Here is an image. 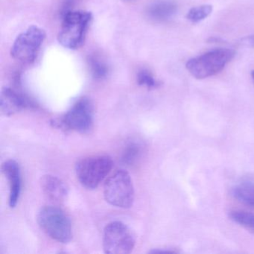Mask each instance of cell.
<instances>
[{"instance_id":"8fae6325","label":"cell","mask_w":254,"mask_h":254,"mask_svg":"<svg viewBox=\"0 0 254 254\" xmlns=\"http://www.w3.org/2000/svg\"><path fill=\"white\" fill-rule=\"evenodd\" d=\"M41 188L47 198L55 203L64 201L69 194L67 185L60 178L53 175H45L41 178Z\"/></svg>"},{"instance_id":"2e32d148","label":"cell","mask_w":254,"mask_h":254,"mask_svg":"<svg viewBox=\"0 0 254 254\" xmlns=\"http://www.w3.org/2000/svg\"><path fill=\"white\" fill-rule=\"evenodd\" d=\"M229 216L233 222L242 226L254 234V214L244 211L235 210L230 212Z\"/></svg>"},{"instance_id":"ffe728a7","label":"cell","mask_w":254,"mask_h":254,"mask_svg":"<svg viewBox=\"0 0 254 254\" xmlns=\"http://www.w3.org/2000/svg\"><path fill=\"white\" fill-rule=\"evenodd\" d=\"M241 42L245 47H254V35L242 38Z\"/></svg>"},{"instance_id":"3957f363","label":"cell","mask_w":254,"mask_h":254,"mask_svg":"<svg viewBox=\"0 0 254 254\" xmlns=\"http://www.w3.org/2000/svg\"><path fill=\"white\" fill-rule=\"evenodd\" d=\"M114 166V161L109 156H92L77 162L75 174L84 188L94 190L109 175Z\"/></svg>"},{"instance_id":"6da1fadb","label":"cell","mask_w":254,"mask_h":254,"mask_svg":"<svg viewBox=\"0 0 254 254\" xmlns=\"http://www.w3.org/2000/svg\"><path fill=\"white\" fill-rule=\"evenodd\" d=\"M62 28L58 39L59 44L69 50H76L84 44L93 16L89 11H70L62 17Z\"/></svg>"},{"instance_id":"d6986e66","label":"cell","mask_w":254,"mask_h":254,"mask_svg":"<svg viewBox=\"0 0 254 254\" xmlns=\"http://www.w3.org/2000/svg\"><path fill=\"white\" fill-rule=\"evenodd\" d=\"M75 3V0H64L62 5V9H61V13H62V16L63 17L66 13L69 12V11H72L71 9L74 4Z\"/></svg>"},{"instance_id":"44dd1931","label":"cell","mask_w":254,"mask_h":254,"mask_svg":"<svg viewBox=\"0 0 254 254\" xmlns=\"http://www.w3.org/2000/svg\"><path fill=\"white\" fill-rule=\"evenodd\" d=\"M150 254H175V251L171 250L154 249L150 251Z\"/></svg>"},{"instance_id":"8992f818","label":"cell","mask_w":254,"mask_h":254,"mask_svg":"<svg viewBox=\"0 0 254 254\" xmlns=\"http://www.w3.org/2000/svg\"><path fill=\"white\" fill-rule=\"evenodd\" d=\"M93 117L94 108L91 100L82 97L77 100L56 124L66 130L87 133L93 127Z\"/></svg>"},{"instance_id":"30bf717a","label":"cell","mask_w":254,"mask_h":254,"mask_svg":"<svg viewBox=\"0 0 254 254\" xmlns=\"http://www.w3.org/2000/svg\"><path fill=\"white\" fill-rule=\"evenodd\" d=\"M2 172L9 184V206L15 207L21 193L22 178L20 166L15 160H7L2 164Z\"/></svg>"},{"instance_id":"7a4b0ae2","label":"cell","mask_w":254,"mask_h":254,"mask_svg":"<svg viewBox=\"0 0 254 254\" xmlns=\"http://www.w3.org/2000/svg\"><path fill=\"white\" fill-rule=\"evenodd\" d=\"M235 56L236 52L231 49H215L190 59L186 67L193 77L203 79L219 73Z\"/></svg>"},{"instance_id":"7c38bea8","label":"cell","mask_w":254,"mask_h":254,"mask_svg":"<svg viewBox=\"0 0 254 254\" xmlns=\"http://www.w3.org/2000/svg\"><path fill=\"white\" fill-rule=\"evenodd\" d=\"M178 12V5L171 0H158L151 3L147 10L151 20L163 23L171 20Z\"/></svg>"},{"instance_id":"7402d4cb","label":"cell","mask_w":254,"mask_h":254,"mask_svg":"<svg viewBox=\"0 0 254 254\" xmlns=\"http://www.w3.org/2000/svg\"><path fill=\"white\" fill-rule=\"evenodd\" d=\"M251 76H252L253 80H254V70L252 71V72H251Z\"/></svg>"},{"instance_id":"5bb4252c","label":"cell","mask_w":254,"mask_h":254,"mask_svg":"<svg viewBox=\"0 0 254 254\" xmlns=\"http://www.w3.org/2000/svg\"><path fill=\"white\" fill-rule=\"evenodd\" d=\"M233 197L243 204L254 207V184L242 182L237 184L232 190Z\"/></svg>"},{"instance_id":"4fadbf2b","label":"cell","mask_w":254,"mask_h":254,"mask_svg":"<svg viewBox=\"0 0 254 254\" xmlns=\"http://www.w3.org/2000/svg\"><path fill=\"white\" fill-rule=\"evenodd\" d=\"M144 151V145L141 141L132 139L126 142L121 155V162L127 166H134L138 163Z\"/></svg>"},{"instance_id":"9a60e30c","label":"cell","mask_w":254,"mask_h":254,"mask_svg":"<svg viewBox=\"0 0 254 254\" xmlns=\"http://www.w3.org/2000/svg\"><path fill=\"white\" fill-rule=\"evenodd\" d=\"M88 64L93 78L96 80H102L108 76L109 69L104 61L97 56H90L88 58Z\"/></svg>"},{"instance_id":"277c9868","label":"cell","mask_w":254,"mask_h":254,"mask_svg":"<svg viewBox=\"0 0 254 254\" xmlns=\"http://www.w3.org/2000/svg\"><path fill=\"white\" fill-rule=\"evenodd\" d=\"M40 227L52 239L66 244L72 239L70 220L64 212L57 206H44L38 212Z\"/></svg>"},{"instance_id":"9c48e42d","label":"cell","mask_w":254,"mask_h":254,"mask_svg":"<svg viewBox=\"0 0 254 254\" xmlns=\"http://www.w3.org/2000/svg\"><path fill=\"white\" fill-rule=\"evenodd\" d=\"M34 106L33 102L18 90L6 87L1 92L0 111L3 115L9 117Z\"/></svg>"},{"instance_id":"ba28073f","label":"cell","mask_w":254,"mask_h":254,"mask_svg":"<svg viewBox=\"0 0 254 254\" xmlns=\"http://www.w3.org/2000/svg\"><path fill=\"white\" fill-rule=\"evenodd\" d=\"M45 38L44 30L36 26H30L16 38L11 47V56L21 63H32L36 59Z\"/></svg>"},{"instance_id":"52a82bcc","label":"cell","mask_w":254,"mask_h":254,"mask_svg":"<svg viewBox=\"0 0 254 254\" xmlns=\"http://www.w3.org/2000/svg\"><path fill=\"white\" fill-rule=\"evenodd\" d=\"M135 243L134 236L124 223L112 221L105 227L103 248L105 254H130L134 248Z\"/></svg>"},{"instance_id":"ac0fdd59","label":"cell","mask_w":254,"mask_h":254,"mask_svg":"<svg viewBox=\"0 0 254 254\" xmlns=\"http://www.w3.org/2000/svg\"><path fill=\"white\" fill-rule=\"evenodd\" d=\"M138 84L148 89H155L160 86V82L156 80L151 72L146 69H142L136 75Z\"/></svg>"},{"instance_id":"5b68a950","label":"cell","mask_w":254,"mask_h":254,"mask_svg":"<svg viewBox=\"0 0 254 254\" xmlns=\"http://www.w3.org/2000/svg\"><path fill=\"white\" fill-rule=\"evenodd\" d=\"M104 196L110 204L127 209L134 201V187L128 172L118 170L110 177L104 186Z\"/></svg>"},{"instance_id":"e0dca14e","label":"cell","mask_w":254,"mask_h":254,"mask_svg":"<svg viewBox=\"0 0 254 254\" xmlns=\"http://www.w3.org/2000/svg\"><path fill=\"white\" fill-rule=\"evenodd\" d=\"M212 11L210 5H202L191 8L187 13V17L191 23H197L209 17Z\"/></svg>"}]
</instances>
